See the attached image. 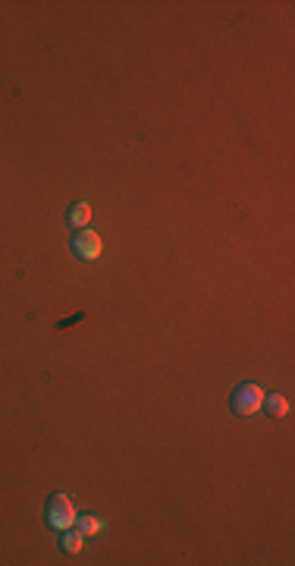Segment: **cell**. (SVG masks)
I'll return each instance as SVG.
<instances>
[{
	"instance_id": "6da1fadb",
	"label": "cell",
	"mask_w": 295,
	"mask_h": 566,
	"mask_svg": "<svg viewBox=\"0 0 295 566\" xmlns=\"http://www.w3.org/2000/svg\"><path fill=\"white\" fill-rule=\"evenodd\" d=\"M261 400H264V390L258 387V384L245 381L229 394V409H233L236 416H251V412L261 409Z\"/></svg>"
},
{
	"instance_id": "7a4b0ae2",
	"label": "cell",
	"mask_w": 295,
	"mask_h": 566,
	"mask_svg": "<svg viewBox=\"0 0 295 566\" xmlns=\"http://www.w3.org/2000/svg\"><path fill=\"white\" fill-rule=\"evenodd\" d=\"M47 526L57 528V532H63V528H69L76 522V510H73V500L66 494H50L47 497V513H45Z\"/></svg>"
},
{
	"instance_id": "3957f363",
	"label": "cell",
	"mask_w": 295,
	"mask_h": 566,
	"mask_svg": "<svg viewBox=\"0 0 295 566\" xmlns=\"http://www.w3.org/2000/svg\"><path fill=\"white\" fill-rule=\"evenodd\" d=\"M69 249H73V255L76 258H82V261H95L98 255H100V236L98 233H91V230H73V239H69Z\"/></svg>"
},
{
	"instance_id": "277c9868",
	"label": "cell",
	"mask_w": 295,
	"mask_h": 566,
	"mask_svg": "<svg viewBox=\"0 0 295 566\" xmlns=\"http://www.w3.org/2000/svg\"><path fill=\"white\" fill-rule=\"evenodd\" d=\"M63 221H66L69 230H85L91 221V205L88 201H73V205L66 208V217H63Z\"/></svg>"
},
{
	"instance_id": "5b68a950",
	"label": "cell",
	"mask_w": 295,
	"mask_h": 566,
	"mask_svg": "<svg viewBox=\"0 0 295 566\" xmlns=\"http://www.w3.org/2000/svg\"><path fill=\"white\" fill-rule=\"evenodd\" d=\"M261 409L267 412L270 418H279V416H286V412H289V400H286L283 394H267L261 400Z\"/></svg>"
},
{
	"instance_id": "8992f818",
	"label": "cell",
	"mask_w": 295,
	"mask_h": 566,
	"mask_svg": "<svg viewBox=\"0 0 295 566\" xmlns=\"http://www.w3.org/2000/svg\"><path fill=\"white\" fill-rule=\"evenodd\" d=\"M82 541H85V535L79 532V528H63L60 550H63V554H79V550H82Z\"/></svg>"
},
{
	"instance_id": "52a82bcc",
	"label": "cell",
	"mask_w": 295,
	"mask_h": 566,
	"mask_svg": "<svg viewBox=\"0 0 295 566\" xmlns=\"http://www.w3.org/2000/svg\"><path fill=\"white\" fill-rule=\"evenodd\" d=\"M76 528L82 535H98L100 532V522L95 516H76Z\"/></svg>"
}]
</instances>
